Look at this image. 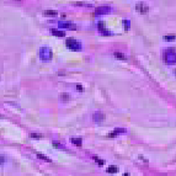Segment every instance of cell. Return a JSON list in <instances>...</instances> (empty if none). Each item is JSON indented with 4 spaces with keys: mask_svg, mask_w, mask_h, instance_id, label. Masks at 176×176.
I'll return each instance as SVG.
<instances>
[{
    "mask_svg": "<svg viewBox=\"0 0 176 176\" xmlns=\"http://www.w3.org/2000/svg\"><path fill=\"white\" fill-rule=\"evenodd\" d=\"M59 97H61L62 101H69V100H70V95H69V94H66V93L61 94V95H59Z\"/></svg>",
    "mask_w": 176,
    "mask_h": 176,
    "instance_id": "cell-14",
    "label": "cell"
},
{
    "mask_svg": "<svg viewBox=\"0 0 176 176\" xmlns=\"http://www.w3.org/2000/svg\"><path fill=\"white\" fill-rule=\"evenodd\" d=\"M77 90H78V91H83L84 89H83V86H81V85H77Z\"/></svg>",
    "mask_w": 176,
    "mask_h": 176,
    "instance_id": "cell-23",
    "label": "cell"
},
{
    "mask_svg": "<svg viewBox=\"0 0 176 176\" xmlns=\"http://www.w3.org/2000/svg\"><path fill=\"white\" fill-rule=\"evenodd\" d=\"M72 143L75 144L77 147H81L83 140H81V138H72Z\"/></svg>",
    "mask_w": 176,
    "mask_h": 176,
    "instance_id": "cell-11",
    "label": "cell"
},
{
    "mask_svg": "<svg viewBox=\"0 0 176 176\" xmlns=\"http://www.w3.org/2000/svg\"><path fill=\"white\" fill-rule=\"evenodd\" d=\"M121 133H127V129H124V128H116V129L111 133V134H110V137L113 138V137H116V136L121 134Z\"/></svg>",
    "mask_w": 176,
    "mask_h": 176,
    "instance_id": "cell-8",
    "label": "cell"
},
{
    "mask_svg": "<svg viewBox=\"0 0 176 176\" xmlns=\"http://www.w3.org/2000/svg\"><path fill=\"white\" fill-rule=\"evenodd\" d=\"M163 58L166 64H176V52L174 48H167L166 51H164L163 53Z\"/></svg>",
    "mask_w": 176,
    "mask_h": 176,
    "instance_id": "cell-1",
    "label": "cell"
},
{
    "mask_svg": "<svg viewBox=\"0 0 176 176\" xmlns=\"http://www.w3.org/2000/svg\"><path fill=\"white\" fill-rule=\"evenodd\" d=\"M99 30L101 31V32H104L105 35H110V32H106L105 31V23L104 22H99Z\"/></svg>",
    "mask_w": 176,
    "mask_h": 176,
    "instance_id": "cell-15",
    "label": "cell"
},
{
    "mask_svg": "<svg viewBox=\"0 0 176 176\" xmlns=\"http://www.w3.org/2000/svg\"><path fill=\"white\" fill-rule=\"evenodd\" d=\"M108 12H111V7H108V6H101L95 10V14H97V15H105Z\"/></svg>",
    "mask_w": 176,
    "mask_h": 176,
    "instance_id": "cell-7",
    "label": "cell"
},
{
    "mask_svg": "<svg viewBox=\"0 0 176 176\" xmlns=\"http://www.w3.org/2000/svg\"><path fill=\"white\" fill-rule=\"evenodd\" d=\"M38 56L42 61H51L52 57H53V53H52V49L48 48V47H42L39 48L38 51Z\"/></svg>",
    "mask_w": 176,
    "mask_h": 176,
    "instance_id": "cell-2",
    "label": "cell"
},
{
    "mask_svg": "<svg viewBox=\"0 0 176 176\" xmlns=\"http://www.w3.org/2000/svg\"><path fill=\"white\" fill-rule=\"evenodd\" d=\"M105 120V113L104 112H95L93 115V121L99 123V122H102Z\"/></svg>",
    "mask_w": 176,
    "mask_h": 176,
    "instance_id": "cell-6",
    "label": "cell"
},
{
    "mask_svg": "<svg viewBox=\"0 0 176 176\" xmlns=\"http://www.w3.org/2000/svg\"><path fill=\"white\" fill-rule=\"evenodd\" d=\"M37 156H38V158H41V159H43V160H46V161H51V160H49L48 158H46L43 154H37Z\"/></svg>",
    "mask_w": 176,
    "mask_h": 176,
    "instance_id": "cell-17",
    "label": "cell"
},
{
    "mask_svg": "<svg viewBox=\"0 0 176 176\" xmlns=\"http://www.w3.org/2000/svg\"><path fill=\"white\" fill-rule=\"evenodd\" d=\"M4 164H5V156L0 155V165H4Z\"/></svg>",
    "mask_w": 176,
    "mask_h": 176,
    "instance_id": "cell-18",
    "label": "cell"
},
{
    "mask_svg": "<svg viewBox=\"0 0 176 176\" xmlns=\"http://www.w3.org/2000/svg\"><path fill=\"white\" fill-rule=\"evenodd\" d=\"M65 45L68 48H70L72 51H81V47H83L80 42L74 38H68L65 41Z\"/></svg>",
    "mask_w": 176,
    "mask_h": 176,
    "instance_id": "cell-3",
    "label": "cell"
},
{
    "mask_svg": "<svg viewBox=\"0 0 176 176\" xmlns=\"http://www.w3.org/2000/svg\"><path fill=\"white\" fill-rule=\"evenodd\" d=\"M52 33H53L54 36H58V37H64L65 36V32L62 31V30H53Z\"/></svg>",
    "mask_w": 176,
    "mask_h": 176,
    "instance_id": "cell-10",
    "label": "cell"
},
{
    "mask_svg": "<svg viewBox=\"0 0 176 176\" xmlns=\"http://www.w3.org/2000/svg\"><path fill=\"white\" fill-rule=\"evenodd\" d=\"M58 26H59V28H65V30H72V31L77 30V25L72 22H66V21H59Z\"/></svg>",
    "mask_w": 176,
    "mask_h": 176,
    "instance_id": "cell-4",
    "label": "cell"
},
{
    "mask_svg": "<svg viewBox=\"0 0 176 176\" xmlns=\"http://www.w3.org/2000/svg\"><path fill=\"white\" fill-rule=\"evenodd\" d=\"M124 26H126V30H128V28H129V21L124 20Z\"/></svg>",
    "mask_w": 176,
    "mask_h": 176,
    "instance_id": "cell-20",
    "label": "cell"
},
{
    "mask_svg": "<svg viewBox=\"0 0 176 176\" xmlns=\"http://www.w3.org/2000/svg\"><path fill=\"white\" fill-rule=\"evenodd\" d=\"M106 171L108 174H116L117 171H118V167H117V166H108Z\"/></svg>",
    "mask_w": 176,
    "mask_h": 176,
    "instance_id": "cell-13",
    "label": "cell"
},
{
    "mask_svg": "<svg viewBox=\"0 0 176 176\" xmlns=\"http://www.w3.org/2000/svg\"><path fill=\"white\" fill-rule=\"evenodd\" d=\"M164 39L165 41H174L175 39V35H166V36H164Z\"/></svg>",
    "mask_w": 176,
    "mask_h": 176,
    "instance_id": "cell-16",
    "label": "cell"
},
{
    "mask_svg": "<svg viewBox=\"0 0 176 176\" xmlns=\"http://www.w3.org/2000/svg\"><path fill=\"white\" fill-rule=\"evenodd\" d=\"M53 145H54L56 148H61V149L63 148V147H62V144H58V143H57V142H53Z\"/></svg>",
    "mask_w": 176,
    "mask_h": 176,
    "instance_id": "cell-21",
    "label": "cell"
},
{
    "mask_svg": "<svg viewBox=\"0 0 176 176\" xmlns=\"http://www.w3.org/2000/svg\"><path fill=\"white\" fill-rule=\"evenodd\" d=\"M94 159H95V160H96V161H97L99 164H101V165H104V161H102V160H99V159H97L96 156H94Z\"/></svg>",
    "mask_w": 176,
    "mask_h": 176,
    "instance_id": "cell-22",
    "label": "cell"
},
{
    "mask_svg": "<svg viewBox=\"0 0 176 176\" xmlns=\"http://www.w3.org/2000/svg\"><path fill=\"white\" fill-rule=\"evenodd\" d=\"M31 137H32V138L38 139V138H41V134H36V133H31Z\"/></svg>",
    "mask_w": 176,
    "mask_h": 176,
    "instance_id": "cell-19",
    "label": "cell"
},
{
    "mask_svg": "<svg viewBox=\"0 0 176 176\" xmlns=\"http://www.w3.org/2000/svg\"><path fill=\"white\" fill-rule=\"evenodd\" d=\"M113 54H115V57L117 58V59H121V61H126V59H127L126 54H123V53H121V52H115Z\"/></svg>",
    "mask_w": 176,
    "mask_h": 176,
    "instance_id": "cell-9",
    "label": "cell"
},
{
    "mask_svg": "<svg viewBox=\"0 0 176 176\" xmlns=\"http://www.w3.org/2000/svg\"><path fill=\"white\" fill-rule=\"evenodd\" d=\"M136 9H137V11H139L140 14H147V12L149 11V6H148L145 3L140 1V3H138V4L136 5Z\"/></svg>",
    "mask_w": 176,
    "mask_h": 176,
    "instance_id": "cell-5",
    "label": "cell"
},
{
    "mask_svg": "<svg viewBox=\"0 0 176 176\" xmlns=\"http://www.w3.org/2000/svg\"><path fill=\"white\" fill-rule=\"evenodd\" d=\"M123 176H129V175H128V174H124V175H123Z\"/></svg>",
    "mask_w": 176,
    "mask_h": 176,
    "instance_id": "cell-24",
    "label": "cell"
},
{
    "mask_svg": "<svg viewBox=\"0 0 176 176\" xmlns=\"http://www.w3.org/2000/svg\"><path fill=\"white\" fill-rule=\"evenodd\" d=\"M43 14L46 16H57L58 15V11H56V10H45Z\"/></svg>",
    "mask_w": 176,
    "mask_h": 176,
    "instance_id": "cell-12",
    "label": "cell"
}]
</instances>
